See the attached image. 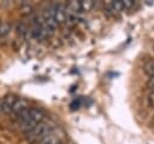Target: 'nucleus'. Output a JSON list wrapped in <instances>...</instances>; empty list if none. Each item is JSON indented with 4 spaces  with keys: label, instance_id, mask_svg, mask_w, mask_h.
Segmentation results:
<instances>
[{
    "label": "nucleus",
    "instance_id": "9b49d317",
    "mask_svg": "<svg viewBox=\"0 0 154 144\" xmlns=\"http://www.w3.org/2000/svg\"><path fill=\"white\" fill-rule=\"evenodd\" d=\"M22 11H23V13H25V15H30V13H32V6L29 5V4H24V5L22 6Z\"/></svg>",
    "mask_w": 154,
    "mask_h": 144
},
{
    "label": "nucleus",
    "instance_id": "f8f14e48",
    "mask_svg": "<svg viewBox=\"0 0 154 144\" xmlns=\"http://www.w3.org/2000/svg\"><path fill=\"white\" fill-rule=\"evenodd\" d=\"M148 86L154 91V76H150V79L148 81Z\"/></svg>",
    "mask_w": 154,
    "mask_h": 144
},
{
    "label": "nucleus",
    "instance_id": "20e7f679",
    "mask_svg": "<svg viewBox=\"0 0 154 144\" xmlns=\"http://www.w3.org/2000/svg\"><path fill=\"white\" fill-rule=\"evenodd\" d=\"M52 10H53V13H54V18L55 21L59 23H64L66 22V7L64 4H52Z\"/></svg>",
    "mask_w": 154,
    "mask_h": 144
},
{
    "label": "nucleus",
    "instance_id": "f257e3e1",
    "mask_svg": "<svg viewBox=\"0 0 154 144\" xmlns=\"http://www.w3.org/2000/svg\"><path fill=\"white\" fill-rule=\"evenodd\" d=\"M53 128H55L53 125H51L49 122H45V121H42V122H40V123H37L32 129H30L29 132H26L25 133V136H26V138L29 139V140H31V142H38V139H41L45 134H47L48 132H51Z\"/></svg>",
    "mask_w": 154,
    "mask_h": 144
},
{
    "label": "nucleus",
    "instance_id": "4468645a",
    "mask_svg": "<svg viewBox=\"0 0 154 144\" xmlns=\"http://www.w3.org/2000/svg\"><path fill=\"white\" fill-rule=\"evenodd\" d=\"M0 23H1V19H0Z\"/></svg>",
    "mask_w": 154,
    "mask_h": 144
},
{
    "label": "nucleus",
    "instance_id": "423d86ee",
    "mask_svg": "<svg viewBox=\"0 0 154 144\" xmlns=\"http://www.w3.org/2000/svg\"><path fill=\"white\" fill-rule=\"evenodd\" d=\"M16 99H17V97L13 96V94L5 96V97L0 100V113H4V114L11 113L12 105H13V103L16 102Z\"/></svg>",
    "mask_w": 154,
    "mask_h": 144
},
{
    "label": "nucleus",
    "instance_id": "0eeeda50",
    "mask_svg": "<svg viewBox=\"0 0 154 144\" xmlns=\"http://www.w3.org/2000/svg\"><path fill=\"white\" fill-rule=\"evenodd\" d=\"M11 31V24L8 22H1L0 23V38H5Z\"/></svg>",
    "mask_w": 154,
    "mask_h": 144
},
{
    "label": "nucleus",
    "instance_id": "9d476101",
    "mask_svg": "<svg viewBox=\"0 0 154 144\" xmlns=\"http://www.w3.org/2000/svg\"><path fill=\"white\" fill-rule=\"evenodd\" d=\"M122 4H123L124 10H128V8H131L135 5V1H132V0H122Z\"/></svg>",
    "mask_w": 154,
    "mask_h": 144
},
{
    "label": "nucleus",
    "instance_id": "ddd939ff",
    "mask_svg": "<svg viewBox=\"0 0 154 144\" xmlns=\"http://www.w3.org/2000/svg\"><path fill=\"white\" fill-rule=\"evenodd\" d=\"M79 104H81V100H79V99H78L77 102L75 100V102H73V103L71 104V108H72V109H78V106H79Z\"/></svg>",
    "mask_w": 154,
    "mask_h": 144
},
{
    "label": "nucleus",
    "instance_id": "6e6552de",
    "mask_svg": "<svg viewBox=\"0 0 154 144\" xmlns=\"http://www.w3.org/2000/svg\"><path fill=\"white\" fill-rule=\"evenodd\" d=\"M93 6H94V2L90 1V0H82V1H79L81 11H89Z\"/></svg>",
    "mask_w": 154,
    "mask_h": 144
},
{
    "label": "nucleus",
    "instance_id": "7ed1b4c3",
    "mask_svg": "<svg viewBox=\"0 0 154 144\" xmlns=\"http://www.w3.org/2000/svg\"><path fill=\"white\" fill-rule=\"evenodd\" d=\"M41 18H42L43 23H45L48 28H51L52 30H54V29L58 27V22H57L55 18H54V13H53V10H52V6H51V5L47 6V7L43 10V12H42V15H41Z\"/></svg>",
    "mask_w": 154,
    "mask_h": 144
},
{
    "label": "nucleus",
    "instance_id": "39448f33",
    "mask_svg": "<svg viewBox=\"0 0 154 144\" xmlns=\"http://www.w3.org/2000/svg\"><path fill=\"white\" fill-rule=\"evenodd\" d=\"M29 108H30V106H29V100L25 99V98H19V97H18V98L16 99V102L13 103L10 114L17 116L18 114H20L22 111H24V110H26V109H29Z\"/></svg>",
    "mask_w": 154,
    "mask_h": 144
},
{
    "label": "nucleus",
    "instance_id": "f03ea898",
    "mask_svg": "<svg viewBox=\"0 0 154 144\" xmlns=\"http://www.w3.org/2000/svg\"><path fill=\"white\" fill-rule=\"evenodd\" d=\"M37 143L38 144H63L64 143V136L57 128H53L51 132L45 134L41 139H38Z\"/></svg>",
    "mask_w": 154,
    "mask_h": 144
},
{
    "label": "nucleus",
    "instance_id": "1a4fd4ad",
    "mask_svg": "<svg viewBox=\"0 0 154 144\" xmlns=\"http://www.w3.org/2000/svg\"><path fill=\"white\" fill-rule=\"evenodd\" d=\"M144 69H146V73H147L149 76H154V62H153V61L148 62V63L144 65Z\"/></svg>",
    "mask_w": 154,
    "mask_h": 144
}]
</instances>
